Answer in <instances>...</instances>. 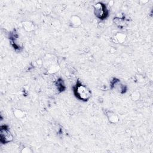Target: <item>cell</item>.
<instances>
[{
  "label": "cell",
  "instance_id": "cell-1",
  "mask_svg": "<svg viewBox=\"0 0 153 153\" xmlns=\"http://www.w3.org/2000/svg\"><path fill=\"white\" fill-rule=\"evenodd\" d=\"M74 92L76 98L83 101H87L91 97L90 89L80 83H78L74 87Z\"/></svg>",
  "mask_w": 153,
  "mask_h": 153
},
{
  "label": "cell",
  "instance_id": "cell-2",
  "mask_svg": "<svg viewBox=\"0 0 153 153\" xmlns=\"http://www.w3.org/2000/svg\"><path fill=\"white\" fill-rule=\"evenodd\" d=\"M94 13L96 17L101 20L105 19L108 16V10L107 6L102 3H98L93 6Z\"/></svg>",
  "mask_w": 153,
  "mask_h": 153
},
{
  "label": "cell",
  "instance_id": "cell-3",
  "mask_svg": "<svg viewBox=\"0 0 153 153\" xmlns=\"http://www.w3.org/2000/svg\"><path fill=\"white\" fill-rule=\"evenodd\" d=\"M13 140V136L11 132L6 126H1L0 129V141L5 144L11 142Z\"/></svg>",
  "mask_w": 153,
  "mask_h": 153
},
{
  "label": "cell",
  "instance_id": "cell-4",
  "mask_svg": "<svg viewBox=\"0 0 153 153\" xmlns=\"http://www.w3.org/2000/svg\"><path fill=\"white\" fill-rule=\"evenodd\" d=\"M112 87L120 93H124L126 90V87L122 85L119 80H117V81H113Z\"/></svg>",
  "mask_w": 153,
  "mask_h": 153
},
{
  "label": "cell",
  "instance_id": "cell-5",
  "mask_svg": "<svg viewBox=\"0 0 153 153\" xmlns=\"http://www.w3.org/2000/svg\"><path fill=\"white\" fill-rule=\"evenodd\" d=\"M106 115L108 117V120L112 123H117L119 122V117L114 112L111 111H107L106 112Z\"/></svg>",
  "mask_w": 153,
  "mask_h": 153
},
{
  "label": "cell",
  "instance_id": "cell-6",
  "mask_svg": "<svg viewBox=\"0 0 153 153\" xmlns=\"http://www.w3.org/2000/svg\"><path fill=\"white\" fill-rule=\"evenodd\" d=\"M70 22L71 25L75 27L80 26L82 23L81 19L77 16H72L70 19Z\"/></svg>",
  "mask_w": 153,
  "mask_h": 153
},
{
  "label": "cell",
  "instance_id": "cell-7",
  "mask_svg": "<svg viewBox=\"0 0 153 153\" xmlns=\"http://www.w3.org/2000/svg\"><path fill=\"white\" fill-rule=\"evenodd\" d=\"M23 29L27 32H32L34 30V25L31 22H24L22 23Z\"/></svg>",
  "mask_w": 153,
  "mask_h": 153
},
{
  "label": "cell",
  "instance_id": "cell-8",
  "mask_svg": "<svg viewBox=\"0 0 153 153\" xmlns=\"http://www.w3.org/2000/svg\"><path fill=\"white\" fill-rule=\"evenodd\" d=\"M115 39L118 42L122 43L125 41V40H126V36L122 33H118L115 36Z\"/></svg>",
  "mask_w": 153,
  "mask_h": 153
},
{
  "label": "cell",
  "instance_id": "cell-9",
  "mask_svg": "<svg viewBox=\"0 0 153 153\" xmlns=\"http://www.w3.org/2000/svg\"><path fill=\"white\" fill-rule=\"evenodd\" d=\"M131 98L132 100L134 101H138L140 98V93L138 91H135L131 95Z\"/></svg>",
  "mask_w": 153,
  "mask_h": 153
},
{
  "label": "cell",
  "instance_id": "cell-10",
  "mask_svg": "<svg viewBox=\"0 0 153 153\" xmlns=\"http://www.w3.org/2000/svg\"><path fill=\"white\" fill-rule=\"evenodd\" d=\"M59 70V66L56 65H54L53 66L50 67L49 69H48V72L50 73H55L56 72Z\"/></svg>",
  "mask_w": 153,
  "mask_h": 153
},
{
  "label": "cell",
  "instance_id": "cell-11",
  "mask_svg": "<svg viewBox=\"0 0 153 153\" xmlns=\"http://www.w3.org/2000/svg\"><path fill=\"white\" fill-rule=\"evenodd\" d=\"M32 150H31L30 148H23V150L22 151V152L24 153H29V152H32Z\"/></svg>",
  "mask_w": 153,
  "mask_h": 153
}]
</instances>
